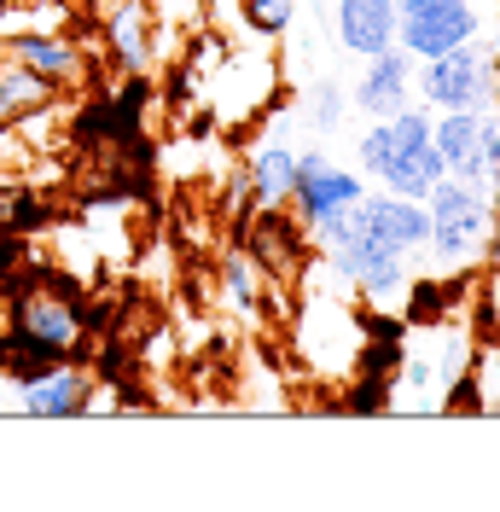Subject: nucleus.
<instances>
[{"label":"nucleus","instance_id":"10","mask_svg":"<svg viewBox=\"0 0 500 512\" xmlns=\"http://www.w3.org/2000/svg\"><path fill=\"white\" fill-rule=\"evenodd\" d=\"M367 70H361V82L349 88V105L361 111V117H396V111H407V105H419V59L413 53H402V47H384V53H373V59H361Z\"/></svg>","mask_w":500,"mask_h":512},{"label":"nucleus","instance_id":"3","mask_svg":"<svg viewBox=\"0 0 500 512\" xmlns=\"http://www.w3.org/2000/svg\"><path fill=\"white\" fill-rule=\"evenodd\" d=\"M367 332H373V320L349 309L344 291H309L291 320V344L320 379H355V367L367 355Z\"/></svg>","mask_w":500,"mask_h":512},{"label":"nucleus","instance_id":"14","mask_svg":"<svg viewBox=\"0 0 500 512\" xmlns=\"http://www.w3.org/2000/svg\"><path fill=\"white\" fill-rule=\"evenodd\" d=\"M309 245H314V239L303 233L297 216H285V204H280V210H262V222H256V233H250V256H262L274 280H303Z\"/></svg>","mask_w":500,"mask_h":512},{"label":"nucleus","instance_id":"12","mask_svg":"<svg viewBox=\"0 0 500 512\" xmlns=\"http://www.w3.org/2000/svg\"><path fill=\"white\" fill-rule=\"evenodd\" d=\"M6 53L24 70H35L53 94H70V88L88 82V53L70 41V30L64 35H18V41H6Z\"/></svg>","mask_w":500,"mask_h":512},{"label":"nucleus","instance_id":"9","mask_svg":"<svg viewBox=\"0 0 500 512\" xmlns=\"http://www.w3.org/2000/svg\"><path fill=\"white\" fill-rule=\"evenodd\" d=\"M99 402H105L99 379L82 373V367H70V361H53L35 379L18 384V408L35 419H82V414H99Z\"/></svg>","mask_w":500,"mask_h":512},{"label":"nucleus","instance_id":"2","mask_svg":"<svg viewBox=\"0 0 500 512\" xmlns=\"http://www.w3.org/2000/svg\"><path fill=\"white\" fill-rule=\"evenodd\" d=\"M425 256L437 268H477L489 245L500 239V198L489 187H471V181H454L442 175L437 187L425 192Z\"/></svg>","mask_w":500,"mask_h":512},{"label":"nucleus","instance_id":"17","mask_svg":"<svg viewBox=\"0 0 500 512\" xmlns=\"http://www.w3.org/2000/svg\"><path fill=\"white\" fill-rule=\"evenodd\" d=\"M41 105H53V88H47L35 70H24V64L0 47V128L24 123V117H30V111H41Z\"/></svg>","mask_w":500,"mask_h":512},{"label":"nucleus","instance_id":"4","mask_svg":"<svg viewBox=\"0 0 500 512\" xmlns=\"http://www.w3.org/2000/svg\"><path fill=\"white\" fill-rule=\"evenodd\" d=\"M6 315H12V338L41 361H70L88 338V320L70 303V291H59L53 280H18L6 297Z\"/></svg>","mask_w":500,"mask_h":512},{"label":"nucleus","instance_id":"20","mask_svg":"<svg viewBox=\"0 0 500 512\" xmlns=\"http://www.w3.org/2000/svg\"><path fill=\"white\" fill-rule=\"evenodd\" d=\"M344 111H349V99H344V88H338V82H314V88H309V105H303V117H309L314 134H338Z\"/></svg>","mask_w":500,"mask_h":512},{"label":"nucleus","instance_id":"13","mask_svg":"<svg viewBox=\"0 0 500 512\" xmlns=\"http://www.w3.org/2000/svg\"><path fill=\"white\" fill-rule=\"evenodd\" d=\"M297 146L280 140V134H268V140H256L245 158V187H250V204H262V210H280L291 187H297Z\"/></svg>","mask_w":500,"mask_h":512},{"label":"nucleus","instance_id":"5","mask_svg":"<svg viewBox=\"0 0 500 512\" xmlns=\"http://www.w3.org/2000/svg\"><path fill=\"white\" fill-rule=\"evenodd\" d=\"M419 99L425 111H489L500 105V70L489 59V47L460 41L437 59H419Z\"/></svg>","mask_w":500,"mask_h":512},{"label":"nucleus","instance_id":"15","mask_svg":"<svg viewBox=\"0 0 500 512\" xmlns=\"http://www.w3.org/2000/svg\"><path fill=\"white\" fill-rule=\"evenodd\" d=\"M338 47L355 59L396 47V0H338Z\"/></svg>","mask_w":500,"mask_h":512},{"label":"nucleus","instance_id":"18","mask_svg":"<svg viewBox=\"0 0 500 512\" xmlns=\"http://www.w3.org/2000/svg\"><path fill=\"white\" fill-rule=\"evenodd\" d=\"M146 30H152L146 0H117V6L105 12V41L117 47V59H123L128 70H140V64H146Z\"/></svg>","mask_w":500,"mask_h":512},{"label":"nucleus","instance_id":"8","mask_svg":"<svg viewBox=\"0 0 500 512\" xmlns=\"http://www.w3.org/2000/svg\"><path fill=\"white\" fill-rule=\"evenodd\" d=\"M477 0H396V47L413 59H437L460 41H477Z\"/></svg>","mask_w":500,"mask_h":512},{"label":"nucleus","instance_id":"11","mask_svg":"<svg viewBox=\"0 0 500 512\" xmlns=\"http://www.w3.org/2000/svg\"><path fill=\"white\" fill-rule=\"evenodd\" d=\"M349 222L361 227V233H373L384 239L390 251H407V256H425V198H402V192H361L355 204H349Z\"/></svg>","mask_w":500,"mask_h":512},{"label":"nucleus","instance_id":"21","mask_svg":"<svg viewBox=\"0 0 500 512\" xmlns=\"http://www.w3.org/2000/svg\"><path fill=\"white\" fill-rule=\"evenodd\" d=\"M291 18H297V0H245L239 6V24L256 35H285Z\"/></svg>","mask_w":500,"mask_h":512},{"label":"nucleus","instance_id":"6","mask_svg":"<svg viewBox=\"0 0 500 512\" xmlns=\"http://www.w3.org/2000/svg\"><path fill=\"white\" fill-rule=\"evenodd\" d=\"M431 134H437L442 175L489 187L500 198V105H489V111H437Z\"/></svg>","mask_w":500,"mask_h":512},{"label":"nucleus","instance_id":"1","mask_svg":"<svg viewBox=\"0 0 500 512\" xmlns=\"http://www.w3.org/2000/svg\"><path fill=\"white\" fill-rule=\"evenodd\" d=\"M437 111L425 105H407L396 117H373V128L355 140V163L361 175L378 181L384 192H402V198H425L442 181V158H437Z\"/></svg>","mask_w":500,"mask_h":512},{"label":"nucleus","instance_id":"19","mask_svg":"<svg viewBox=\"0 0 500 512\" xmlns=\"http://www.w3.org/2000/svg\"><path fill=\"white\" fill-rule=\"evenodd\" d=\"M221 303L239 309V315H256V303H262V280H256L250 256H227V268H221Z\"/></svg>","mask_w":500,"mask_h":512},{"label":"nucleus","instance_id":"7","mask_svg":"<svg viewBox=\"0 0 500 512\" xmlns=\"http://www.w3.org/2000/svg\"><path fill=\"white\" fill-rule=\"evenodd\" d=\"M367 192V175L361 169H344V163H332L320 146H309L303 158H297V187H291V216L303 222V233H320V227H332L344 216L349 204Z\"/></svg>","mask_w":500,"mask_h":512},{"label":"nucleus","instance_id":"16","mask_svg":"<svg viewBox=\"0 0 500 512\" xmlns=\"http://www.w3.org/2000/svg\"><path fill=\"white\" fill-rule=\"evenodd\" d=\"M76 24L70 0H0V41L18 35H64Z\"/></svg>","mask_w":500,"mask_h":512},{"label":"nucleus","instance_id":"22","mask_svg":"<svg viewBox=\"0 0 500 512\" xmlns=\"http://www.w3.org/2000/svg\"><path fill=\"white\" fill-rule=\"evenodd\" d=\"M198 6H210V18H216V24H233L245 0H198Z\"/></svg>","mask_w":500,"mask_h":512},{"label":"nucleus","instance_id":"24","mask_svg":"<svg viewBox=\"0 0 500 512\" xmlns=\"http://www.w3.org/2000/svg\"><path fill=\"white\" fill-rule=\"evenodd\" d=\"M495 303H500V286H495Z\"/></svg>","mask_w":500,"mask_h":512},{"label":"nucleus","instance_id":"23","mask_svg":"<svg viewBox=\"0 0 500 512\" xmlns=\"http://www.w3.org/2000/svg\"><path fill=\"white\" fill-rule=\"evenodd\" d=\"M489 332H495V350H500V315H495V326H489Z\"/></svg>","mask_w":500,"mask_h":512}]
</instances>
